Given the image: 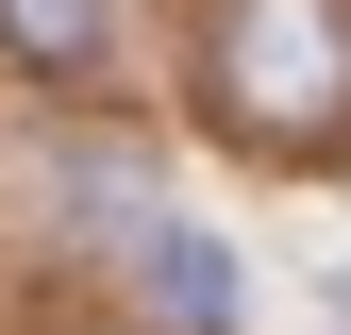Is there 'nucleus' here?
<instances>
[{
  "instance_id": "obj_2",
  "label": "nucleus",
  "mask_w": 351,
  "mask_h": 335,
  "mask_svg": "<svg viewBox=\"0 0 351 335\" xmlns=\"http://www.w3.org/2000/svg\"><path fill=\"white\" fill-rule=\"evenodd\" d=\"M117 268H134V302H151L167 335H234V319H251V268H234V251H217L201 218H167V201H151L134 235H117Z\"/></svg>"
},
{
  "instance_id": "obj_1",
  "label": "nucleus",
  "mask_w": 351,
  "mask_h": 335,
  "mask_svg": "<svg viewBox=\"0 0 351 335\" xmlns=\"http://www.w3.org/2000/svg\"><path fill=\"white\" fill-rule=\"evenodd\" d=\"M217 117L268 151L351 135V0H234L217 17Z\"/></svg>"
},
{
  "instance_id": "obj_3",
  "label": "nucleus",
  "mask_w": 351,
  "mask_h": 335,
  "mask_svg": "<svg viewBox=\"0 0 351 335\" xmlns=\"http://www.w3.org/2000/svg\"><path fill=\"white\" fill-rule=\"evenodd\" d=\"M101 34H117V0H0V51L17 67H101Z\"/></svg>"
}]
</instances>
